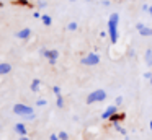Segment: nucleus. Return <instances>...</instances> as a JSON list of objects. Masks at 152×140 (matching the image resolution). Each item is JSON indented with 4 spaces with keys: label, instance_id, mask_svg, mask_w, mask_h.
<instances>
[{
    "label": "nucleus",
    "instance_id": "nucleus-1",
    "mask_svg": "<svg viewBox=\"0 0 152 140\" xmlns=\"http://www.w3.org/2000/svg\"><path fill=\"white\" fill-rule=\"evenodd\" d=\"M118 25H119V15L115 12L108 16V38H110V42H111V44H116L118 39H119Z\"/></svg>",
    "mask_w": 152,
    "mask_h": 140
},
{
    "label": "nucleus",
    "instance_id": "nucleus-2",
    "mask_svg": "<svg viewBox=\"0 0 152 140\" xmlns=\"http://www.w3.org/2000/svg\"><path fill=\"white\" fill-rule=\"evenodd\" d=\"M13 112L17 114V116H21L23 119H26V120H33L34 117V111H33V107L31 106H28V104H23V103H17L13 106Z\"/></svg>",
    "mask_w": 152,
    "mask_h": 140
},
{
    "label": "nucleus",
    "instance_id": "nucleus-3",
    "mask_svg": "<svg viewBox=\"0 0 152 140\" xmlns=\"http://www.w3.org/2000/svg\"><path fill=\"white\" fill-rule=\"evenodd\" d=\"M106 99V91L98 88V90H93L92 93H88L87 96V104H93V103H102V101Z\"/></svg>",
    "mask_w": 152,
    "mask_h": 140
},
{
    "label": "nucleus",
    "instance_id": "nucleus-4",
    "mask_svg": "<svg viewBox=\"0 0 152 140\" xmlns=\"http://www.w3.org/2000/svg\"><path fill=\"white\" fill-rule=\"evenodd\" d=\"M100 55L96 54V52H88V54L85 55V57H82V60H80V64L82 65H87V67H95V65L100 64Z\"/></svg>",
    "mask_w": 152,
    "mask_h": 140
},
{
    "label": "nucleus",
    "instance_id": "nucleus-5",
    "mask_svg": "<svg viewBox=\"0 0 152 140\" xmlns=\"http://www.w3.org/2000/svg\"><path fill=\"white\" fill-rule=\"evenodd\" d=\"M39 52H41V55H44V57L49 60L51 65H56V60L59 59V51H57V49H46V47H43Z\"/></svg>",
    "mask_w": 152,
    "mask_h": 140
},
{
    "label": "nucleus",
    "instance_id": "nucleus-6",
    "mask_svg": "<svg viewBox=\"0 0 152 140\" xmlns=\"http://www.w3.org/2000/svg\"><path fill=\"white\" fill-rule=\"evenodd\" d=\"M116 112H118V106H116V104H111V106H108V107H106V109L102 112L100 119H102V120H110Z\"/></svg>",
    "mask_w": 152,
    "mask_h": 140
},
{
    "label": "nucleus",
    "instance_id": "nucleus-7",
    "mask_svg": "<svg viewBox=\"0 0 152 140\" xmlns=\"http://www.w3.org/2000/svg\"><path fill=\"white\" fill-rule=\"evenodd\" d=\"M124 117H126V114H124V112H116L115 116H113L111 119H110V122H111V124H121L123 120H124Z\"/></svg>",
    "mask_w": 152,
    "mask_h": 140
},
{
    "label": "nucleus",
    "instance_id": "nucleus-8",
    "mask_svg": "<svg viewBox=\"0 0 152 140\" xmlns=\"http://www.w3.org/2000/svg\"><path fill=\"white\" fill-rule=\"evenodd\" d=\"M15 132L20 137H26V127H25V124H21V122L15 124Z\"/></svg>",
    "mask_w": 152,
    "mask_h": 140
},
{
    "label": "nucleus",
    "instance_id": "nucleus-9",
    "mask_svg": "<svg viewBox=\"0 0 152 140\" xmlns=\"http://www.w3.org/2000/svg\"><path fill=\"white\" fill-rule=\"evenodd\" d=\"M30 34H31V29L30 28H23V29H20V31L17 33V38L18 39H28Z\"/></svg>",
    "mask_w": 152,
    "mask_h": 140
},
{
    "label": "nucleus",
    "instance_id": "nucleus-10",
    "mask_svg": "<svg viewBox=\"0 0 152 140\" xmlns=\"http://www.w3.org/2000/svg\"><path fill=\"white\" fill-rule=\"evenodd\" d=\"M12 72V65L7 64V62H2L0 64V75H7Z\"/></svg>",
    "mask_w": 152,
    "mask_h": 140
},
{
    "label": "nucleus",
    "instance_id": "nucleus-11",
    "mask_svg": "<svg viewBox=\"0 0 152 140\" xmlns=\"http://www.w3.org/2000/svg\"><path fill=\"white\" fill-rule=\"evenodd\" d=\"M137 33L142 36V38H151V36H152V28H149V26L145 25L144 28H142L141 31H137Z\"/></svg>",
    "mask_w": 152,
    "mask_h": 140
},
{
    "label": "nucleus",
    "instance_id": "nucleus-12",
    "mask_svg": "<svg viewBox=\"0 0 152 140\" xmlns=\"http://www.w3.org/2000/svg\"><path fill=\"white\" fill-rule=\"evenodd\" d=\"M144 59H145V64H147L149 67H152V49H147V51H145Z\"/></svg>",
    "mask_w": 152,
    "mask_h": 140
},
{
    "label": "nucleus",
    "instance_id": "nucleus-13",
    "mask_svg": "<svg viewBox=\"0 0 152 140\" xmlns=\"http://www.w3.org/2000/svg\"><path fill=\"white\" fill-rule=\"evenodd\" d=\"M113 127H115V130H116V132H119L123 137H126V135H128V130H126L124 127L121 125V124H113Z\"/></svg>",
    "mask_w": 152,
    "mask_h": 140
},
{
    "label": "nucleus",
    "instance_id": "nucleus-14",
    "mask_svg": "<svg viewBox=\"0 0 152 140\" xmlns=\"http://www.w3.org/2000/svg\"><path fill=\"white\" fill-rule=\"evenodd\" d=\"M39 86H41V81L38 80V78H34V80L31 81V91H34V93L39 91Z\"/></svg>",
    "mask_w": 152,
    "mask_h": 140
},
{
    "label": "nucleus",
    "instance_id": "nucleus-15",
    "mask_svg": "<svg viewBox=\"0 0 152 140\" xmlns=\"http://www.w3.org/2000/svg\"><path fill=\"white\" fill-rule=\"evenodd\" d=\"M41 21H43L44 26H51V23H53V18H51L49 15H43V16H41Z\"/></svg>",
    "mask_w": 152,
    "mask_h": 140
},
{
    "label": "nucleus",
    "instance_id": "nucleus-16",
    "mask_svg": "<svg viewBox=\"0 0 152 140\" xmlns=\"http://www.w3.org/2000/svg\"><path fill=\"white\" fill-rule=\"evenodd\" d=\"M56 106L57 107H64V98L62 96H56Z\"/></svg>",
    "mask_w": 152,
    "mask_h": 140
},
{
    "label": "nucleus",
    "instance_id": "nucleus-17",
    "mask_svg": "<svg viewBox=\"0 0 152 140\" xmlns=\"http://www.w3.org/2000/svg\"><path fill=\"white\" fill-rule=\"evenodd\" d=\"M77 28H79V25H77L75 21H70L69 25H67V29H69V31H75Z\"/></svg>",
    "mask_w": 152,
    "mask_h": 140
},
{
    "label": "nucleus",
    "instance_id": "nucleus-18",
    "mask_svg": "<svg viewBox=\"0 0 152 140\" xmlns=\"http://www.w3.org/2000/svg\"><path fill=\"white\" fill-rule=\"evenodd\" d=\"M57 137H59V140H69V135H67V132H59L57 133Z\"/></svg>",
    "mask_w": 152,
    "mask_h": 140
},
{
    "label": "nucleus",
    "instance_id": "nucleus-19",
    "mask_svg": "<svg viewBox=\"0 0 152 140\" xmlns=\"http://www.w3.org/2000/svg\"><path fill=\"white\" fill-rule=\"evenodd\" d=\"M123 101H124V98H123V96H116L115 104H116V106H121V104H123Z\"/></svg>",
    "mask_w": 152,
    "mask_h": 140
},
{
    "label": "nucleus",
    "instance_id": "nucleus-20",
    "mask_svg": "<svg viewBox=\"0 0 152 140\" xmlns=\"http://www.w3.org/2000/svg\"><path fill=\"white\" fill-rule=\"evenodd\" d=\"M53 93L56 94V96H61V86H57V85L53 86Z\"/></svg>",
    "mask_w": 152,
    "mask_h": 140
},
{
    "label": "nucleus",
    "instance_id": "nucleus-21",
    "mask_svg": "<svg viewBox=\"0 0 152 140\" xmlns=\"http://www.w3.org/2000/svg\"><path fill=\"white\" fill-rule=\"evenodd\" d=\"M46 104H48V101H46V99H38V101H36V106H39V107L46 106Z\"/></svg>",
    "mask_w": 152,
    "mask_h": 140
},
{
    "label": "nucleus",
    "instance_id": "nucleus-22",
    "mask_svg": "<svg viewBox=\"0 0 152 140\" xmlns=\"http://www.w3.org/2000/svg\"><path fill=\"white\" fill-rule=\"evenodd\" d=\"M142 77H144L145 80H149V81H151V78H152V72H145V73L142 75Z\"/></svg>",
    "mask_w": 152,
    "mask_h": 140
},
{
    "label": "nucleus",
    "instance_id": "nucleus-23",
    "mask_svg": "<svg viewBox=\"0 0 152 140\" xmlns=\"http://www.w3.org/2000/svg\"><path fill=\"white\" fill-rule=\"evenodd\" d=\"M144 26H145V25H144V23H141V21H139V23H136V29H137V31H141V29L144 28Z\"/></svg>",
    "mask_w": 152,
    "mask_h": 140
},
{
    "label": "nucleus",
    "instance_id": "nucleus-24",
    "mask_svg": "<svg viewBox=\"0 0 152 140\" xmlns=\"http://www.w3.org/2000/svg\"><path fill=\"white\" fill-rule=\"evenodd\" d=\"M102 5L103 7H110V0H102Z\"/></svg>",
    "mask_w": 152,
    "mask_h": 140
},
{
    "label": "nucleus",
    "instance_id": "nucleus-25",
    "mask_svg": "<svg viewBox=\"0 0 152 140\" xmlns=\"http://www.w3.org/2000/svg\"><path fill=\"white\" fill-rule=\"evenodd\" d=\"M33 16H34V18H41V16H43V15H41L39 12H34V13H33Z\"/></svg>",
    "mask_w": 152,
    "mask_h": 140
},
{
    "label": "nucleus",
    "instance_id": "nucleus-26",
    "mask_svg": "<svg viewBox=\"0 0 152 140\" xmlns=\"http://www.w3.org/2000/svg\"><path fill=\"white\" fill-rule=\"evenodd\" d=\"M49 140H59V137H57V135H56V133H53V135H51V137H49Z\"/></svg>",
    "mask_w": 152,
    "mask_h": 140
},
{
    "label": "nucleus",
    "instance_id": "nucleus-27",
    "mask_svg": "<svg viewBox=\"0 0 152 140\" xmlns=\"http://www.w3.org/2000/svg\"><path fill=\"white\" fill-rule=\"evenodd\" d=\"M38 5H39V7H41V8H44V7H46V2H44V0H41V2H39V3H38Z\"/></svg>",
    "mask_w": 152,
    "mask_h": 140
},
{
    "label": "nucleus",
    "instance_id": "nucleus-28",
    "mask_svg": "<svg viewBox=\"0 0 152 140\" xmlns=\"http://www.w3.org/2000/svg\"><path fill=\"white\" fill-rule=\"evenodd\" d=\"M147 13L151 15V18H152V5H149V12H147Z\"/></svg>",
    "mask_w": 152,
    "mask_h": 140
},
{
    "label": "nucleus",
    "instance_id": "nucleus-29",
    "mask_svg": "<svg viewBox=\"0 0 152 140\" xmlns=\"http://www.w3.org/2000/svg\"><path fill=\"white\" fill-rule=\"evenodd\" d=\"M20 140H30L28 137H20Z\"/></svg>",
    "mask_w": 152,
    "mask_h": 140
},
{
    "label": "nucleus",
    "instance_id": "nucleus-30",
    "mask_svg": "<svg viewBox=\"0 0 152 140\" xmlns=\"http://www.w3.org/2000/svg\"><path fill=\"white\" fill-rule=\"evenodd\" d=\"M149 129H151V132H152V120L149 122Z\"/></svg>",
    "mask_w": 152,
    "mask_h": 140
},
{
    "label": "nucleus",
    "instance_id": "nucleus-31",
    "mask_svg": "<svg viewBox=\"0 0 152 140\" xmlns=\"http://www.w3.org/2000/svg\"><path fill=\"white\" fill-rule=\"evenodd\" d=\"M151 86H152V78H151Z\"/></svg>",
    "mask_w": 152,
    "mask_h": 140
},
{
    "label": "nucleus",
    "instance_id": "nucleus-32",
    "mask_svg": "<svg viewBox=\"0 0 152 140\" xmlns=\"http://www.w3.org/2000/svg\"><path fill=\"white\" fill-rule=\"evenodd\" d=\"M70 2H75V0H70Z\"/></svg>",
    "mask_w": 152,
    "mask_h": 140
},
{
    "label": "nucleus",
    "instance_id": "nucleus-33",
    "mask_svg": "<svg viewBox=\"0 0 152 140\" xmlns=\"http://www.w3.org/2000/svg\"><path fill=\"white\" fill-rule=\"evenodd\" d=\"M87 2H90V0H87Z\"/></svg>",
    "mask_w": 152,
    "mask_h": 140
}]
</instances>
